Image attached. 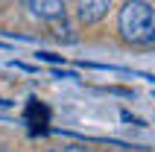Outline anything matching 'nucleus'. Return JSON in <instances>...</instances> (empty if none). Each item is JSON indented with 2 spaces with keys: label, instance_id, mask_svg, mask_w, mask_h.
Masks as SVG:
<instances>
[{
  "label": "nucleus",
  "instance_id": "f257e3e1",
  "mask_svg": "<svg viewBox=\"0 0 155 152\" xmlns=\"http://www.w3.org/2000/svg\"><path fill=\"white\" fill-rule=\"evenodd\" d=\"M117 32L129 44H152L155 41L152 6L147 0H126L117 15Z\"/></svg>",
  "mask_w": 155,
  "mask_h": 152
},
{
  "label": "nucleus",
  "instance_id": "f03ea898",
  "mask_svg": "<svg viewBox=\"0 0 155 152\" xmlns=\"http://www.w3.org/2000/svg\"><path fill=\"white\" fill-rule=\"evenodd\" d=\"M29 3V12H32L38 21H64V0H26Z\"/></svg>",
  "mask_w": 155,
  "mask_h": 152
},
{
  "label": "nucleus",
  "instance_id": "7ed1b4c3",
  "mask_svg": "<svg viewBox=\"0 0 155 152\" xmlns=\"http://www.w3.org/2000/svg\"><path fill=\"white\" fill-rule=\"evenodd\" d=\"M111 9V0H79L76 15L82 24H100Z\"/></svg>",
  "mask_w": 155,
  "mask_h": 152
},
{
  "label": "nucleus",
  "instance_id": "20e7f679",
  "mask_svg": "<svg viewBox=\"0 0 155 152\" xmlns=\"http://www.w3.org/2000/svg\"><path fill=\"white\" fill-rule=\"evenodd\" d=\"M26 120H29V126H32L35 120H38L35 132H38V129H44V126H47V108H44L38 100H29V108H26Z\"/></svg>",
  "mask_w": 155,
  "mask_h": 152
},
{
  "label": "nucleus",
  "instance_id": "39448f33",
  "mask_svg": "<svg viewBox=\"0 0 155 152\" xmlns=\"http://www.w3.org/2000/svg\"><path fill=\"white\" fill-rule=\"evenodd\" d=\"M38 59H44V61H64V56H56V53H38Z\"/></svg>",
  "mask_w": 155,
  "mask_h": 152
},
{
  "label": "nucleus",
  "instance_id": "423d86ee",
  "mask_svg": "<svg viewBox=\"0 0 155 152\" xmlns=\"http://www.w3.org/2000/svg\"><path fill=\"white\" fill-rule=\"evenodd\" d=\"M61 152H85V146H68V149H61Z\"/></svg>",
  "mask_w": 155,
  "mask_h": 152
},
{
  "label": "nucleus",
  "instance_id": "0eeeda50",
  "mask_svg": "<svg viewBox=\"0 0 155 152\" xmlns=\"http://www.w3.org/2000/svg\"><path fill=\"white\" fill-rule=\"evenodd\" d=\"M47 152H59V149H47Z\"/></svg>",
  "mask_w": 155,
  "mask_h": 152
}]
</instances>
